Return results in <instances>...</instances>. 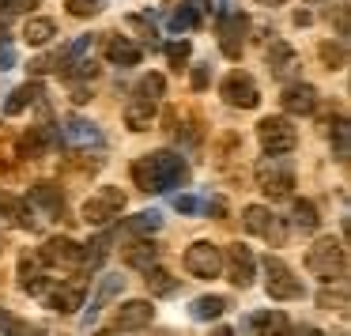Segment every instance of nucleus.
<instances>
[{"label": "nucleus", "instance_id": "09e8293b", "mask_svg": "<svg viewBox=\"0 0 351 336\" xmlns=\"http://www.w3.org/2000/svg\"><path fill=\"white\" fill-rule=\"evenodd\" d=\"M16 64V53H12V46H4V38H0V72L12 69Z\"/></svg>", "mask_w": 351, "mask_h": 336}, {"label": "nucleus", "instance_id": "2eb2a0df", "mask_svg": "<svg viewBox=\"0 0 351 336\" xmlns=\"http://www.w3.org/2000/svg\"><path fill=\"white\" fill-rule=\"evenodd\" d=\"M42 268H46L42 253H34V250L19 253V287H23L27 295H34V298H42V295H46V287H49V280L42 276Z\"/></svg>", "mask_w": 351, "mask_h": 336}, {"label": "nucleus", "instance_id": "aec40b11", "mask_svg": "<svg viewBox=\"0 0 351 336\" xmlns=\"http://www.w3.org/2000/svg\"><path fill=\"white\" fill-rule=\"evenodd\" d=\"M31 204H38L46 215H57V219H64V193H61V185H53V182H38V185H31Z\"/></svg>", "mask_w": 351, "mask_h": 336}, {"label": "nucleus", "instance_id": "8fccbe9b", "mask_svg": "<svg viewBox=\"0 0 351 336\" xmlns=\"http://www.w3.org/2000/svg\"><path fill=\"white\" fill-rule=\"evenodd\" d=\"M336 34H340V38H348V8H336Z\"/></svg>", "mask_w": 351, "mask_h": 336}, {"label": "nucleus", "instance_id": "6ab92c4d", "mask_svg": "<svg viewBox=\"0 0 351 336\" xmlns=\"http://www.w3.org/2000/svg\"><path fill=\"white\" fill-rule=\"evenodd\" d=\"M265 64H268L272 76L283 80V76H291V72L298 69V53L283 38H272V42H268V49H265Z\"/></svg>", "mask_w": 351, "mask_h": 336}, {"label": "nucleus", "instance_id": "5fc2aeb1", "mask_svg": "<svg viewBox=\"0 0 351 336\" xmlns=\"http://www.w3.org/2000/svg\"><path fill=\"white\" fill-rule=\"evenodd\" d=\"M4 34H8V19H0V38H4Z\"/></svg>", "mask_w": 351, "mask_h": 336}, {"label": "nucleus", "instance_id": "a878e982", "mask_svg": "<svg viewBox=\"0 0 351 336\" xmlns=\"http://www.w3.org/2000/svg\"><path fill=\"white\" fill-rule=\"evenodd\" d=\"M121 261L129 268H140V272H144V268L159 265V245H155V242H132V245H125V250H121Z\"/></svg>", "mask_w": 351, "mask_h": 336}, {"label": "nucleus", "instance_id": "7ed1b4c3", "mask_svg": "<svg viewBox=\"0 0 351 336\" xmlns=\"http://www.w3.org/2000/svg\"><path fill=\"white\" fill-rule=\"evenodd\" d=\"M306 268L325 283H332V280L340 283L343 276H348V250H343V242L332 235L317 238V242L310 245V253H306Z\"/></svg>", "mask_w": 351, "mask_h": 336}, {"label": "nucleus", "instance_id": "c03bdc74", "mask_svg": "<svg viewBox=\"0 0 351 336\" xmlns=\"http://www.w3.org/2000/svg\"><path fill=\"white\" fill-rule=\"evenodd\" d=\"M0 328H4V333H31V325H27V321H16L8 310H0Z\"/></svg>", "mask_w": 351, "mask_h": 336}, {"label": "nucleus", "instance_id": "f3484780", "mask_svg": "<svg viewBox=\"0 0 351 336\" xmlns=\"http://www.w3.org/2000/svg\"><path fill=\"white\" fill-rule=\"evenodd\" d=\"M121 291H125V280H121V276H102V280H99V291H95V298H91V306H87L84 321H80V328H91L95 321H99V313L106 310V306L114 302Z\"/></svg>", "mask_w": 351, "mask_h": 336}, {"label": "nucleus", "instance_id": "de8ad7c7", "mask_svg": "<svg viewBox=\"0 0 351 336\" xmlns=\"http://www.w3.org/2000/svg\"><path fill=\"white\" fill-rule=\"evenodd\" d=\"M0 8L8 12V16H16V12H27V8H34V0H0Z\"/></svg>", "mask_w": 351, "mask_h": 336}, {"label": "nucleus", "instance_id": "3c124183", "mask_svg": "<svg viewBox=\"0 0 351 336\" xmlns=\"http://www.w3.org/2000/svg\"><path fill=\"white\" fill-rule=\"evenodd\" d=\"M72 102H80V106H84V102H91V91H87L84 84H76V87H72Z\"/></svg>", "mask_w": 351, "mask_h": 336}, {"label": "nucleus", "instance_id": "7c9ffc66", "mask_svg": "<svg viewBox=\"0 0 351 336\" xmlns=\"http://www.w3.org/2000/svg\"><path fill=\"white\" fill-rule=\"evenodd\" d=\"M291 223H295L298 230H306V235L317 230V223H321L317 204H313V200H295V204H291Z\"/></svg>", "mask_w": 351, "mask_h": 336}, {"label": "nucleus", "instance_id": "a19ab883", "mask_svg": "<svg viewBox=\"0 0 351 336\" xmlns=\"http://www.w3.org/2000/svg\"><path fill=\"white\" fill-rule=\"evenodd\" d=\"M64 8H69L76 19H91V16L102 12V0H64Z\"/></svg>", "mask_w": 351, "mask_h": 336}, {"label": "nucleus", "instance_id": "0eeeda50", "mask_svg": "<svg viewBox=\"0 0 351 336\" xmlns=\"http://www.w3.org/2000/svg\"><path fill=\"white\" fill-rule=\"evenodd\" d=\"M265 276H268L265 291H268V298H272V302H291V298L302 295V280H298V276L291 272L280 257H272V253L265 257Z\"/></svg>", "mask_w": 351, "mask_h": 336}, {"label": "nucleus", "instance_id": "79ce46f5", "mask_svg": "<svg viewBox=\"0 0 351 336\" xmlns=\"http://www.w3.org/2000/svg\"><path fill=\"white\" fill-rule=\"evenodd\" d=\"M16 159H23V155H19V147L12 144V140H0V167L12 170V167H16Z\"/></svg>", "mask_w": 351, "mask_h": 336}, {"label": "nucleus", "instance_id": "20e7f679", "mask_svg": "<svg viewBox=\"0 0 351 336\" xmlns=\"http://www.w3.org/2000/svg\"><path fill=\"white\" fill-rule=\"evenodd\" d=\"M253 178H257V189L272 200L291 197V189H295V170H291V163L280 159V155H265V159L257 163V170H253Z\"/></svg>", "mask_w": 351, "mask_h": 336}, {"label": "nucleus", "instance_id": "dca6fc26", "mask_svg": "<svg viewBox=\"0 0 351 336\" xmlns=\"http://www.w3.org/2000/svg\"><path fill=\"white\" fill-rule=\"evenodd\" d=\"M280 102H283L287 114L310 117V114H317V87H313V84H287V87H283V95H280Z\"/></svg>", "mask_w": 351, "mask_h": 336}, {"label": "nucleus", "instance_id": "603ef678", "mask_svg": "<svg viewBox=\"0 0 351 336\" xmlns=\"http://www.w3.org/2000/svg\"><path fill=\"white\" fill-rule=\"evenodd\" d=\"M295 23H298V27H310L313 16H310V12H295Z\"/></svg>", "mask_w": 351, "mask_h": 336}, {"label": "nucleus", "instance_id": "c85d7f7f", "mask_svg": "<svg viewBox=\"0 0 351 336\" xmlns=\"http://www.w3.org/2000/svg\"><path fill=\"white\" fill-rule=\"evenodd\" d=\"M53 34H57V23L53 19H27V27H23V42L27 46H49L53 42Z\"/></svg>", "mask_w": 351, "mask_h": 336}, {"label": "nucleus", "instance_id": "b1692460", "mask_svg": "<svg viewBox=\"0 0 351 336\" xmlns=\"http://www.w3.org/2000/svg\"><path fill=\"white\" fill-rule=\"evenodd\" d=\"M64 140L69 144H76V147H99L102 144V132H99V125L95 121H84V117H69L64 121Z\"/></svg>", "mask_w": 351, "mask_h": 336}, {"label": "nucleus", "instance_id": "c756f323", "mask_svg": "<svg viewBox=\"0 0 351 336\" xmlns=\"http://www.w3.org/2000/svg\"><path fill=\"white\" fill-rule=\"evenodd\" d=\"M227 306H230V302H227L223 295H200L197 302L189 306V313H193L197 321H215L223 310H227Z\"/></svg>", "mask_w": 351, "mask_h": 336}, {"label": "nucleus", "instance_id": "ea45409f", "mask_svg": "<svg viewBox=\"0 0 351 336\" xmlns=\"http://www.w3.org/2000/svg\"><path fill=\"white\" fill-rule=\"evenodd\" d=\"M162 227V215L159 212H136L129 219V230H136V235H152V230Z\"/></svg>", "mask_w": 351, "mask_h": 336}, {"label": "nucleus", "instance_id": "bb28decb", "mask_svg": "<svg viewBox=\"0 0 351 336\" xmlns=\"http://www.w3.org/2000/svg\"><path fill=\"white\" fill-rule=\"evenodd\" d=\"M42 99H46L42 84H23V87H16V91L8 95V102H4V114L16 117V114H23L27 106H34V102H42Z\"/></svg>", "mask_w": 351, "mask_h": 336}, {"label": "nucleus", "instance_id": "f704fd0d", "mask_svg": "<svg viewBox=\"0 0 351 336\" xmlns=\"http://www.w3.org/2000/svg\"><path fill=\"white\" fill-rule=\"evenodd\" d=\"M234 155H242V136H238V132H223L219 144H215V163H219V167H227Z\"/></svg>", "mask_w": 351, "mask_h": 336}, {"label": "nucleus", "instance_id": "393cba45", "mask_svg": "<svg viewBox=\"0 0 351 336\" xmlns=\"http://www.w3.org/2000/svg\"><path fill=\"white\" fill-rule=\"evenodd\" d=\"M0 212L8 215L16 227H23V230H34L38 227V219H34V208L27 204V200H19V197H8V193H0Z\"/></svg>", "mask_w": 351, "mask_h": 336}, {"label": "nucleus", "instance_id": "9b49d317", "mask_svg": "<svg viewBox=\"0 0 351 336\" xmlns=\"http://www.w3.org/2000/svg\"><path fill=\"white\" fill-rule=\"evenodd\" d=\"M219 95H223L227 106H238V110H253L261 102L257 80H253L250 72H230V76L219 84Z\"/></svg>", "mask_w": 351, "mask_h": 336}, {"label": "nucleus", "instance_id": "f03ea898", "mask_svg": "<svg viewBox=\"0 0 351 336\" xmlns=\"http://www.w3.org/2000/svg\"><path fill=\"white\" fill-rule=\"evenodd\" d=\"M162 91H167V80H162L159 72H147V76L132 87V99H129V106H125V125H129L132 132L152 129L155 114H159V102H162Z\"/></svg>", "mask_w": 351, "mask_h": 336}, {"label": "nucleus", "instance_id": "1a4fd4ad", "mask_svg": "<svg viewBox=\"0 0 351 336\" xmlns=\"http://www.w3.org/2000/svg\"><path fill=\"white\" fill-rule=\"evenodd\" d=\"M185 272L197 280H215L223 272V250L212 242H193L185 250Z\"/></svg>", "mask_w": 351, "mask_h": 336}, {"label": "nucleus", "instance_id": "cd10ccee", "mask_svg": "<svg viewBox=\"0 0 351 336\" xmlns=\"http://www.w3.org/2000/svg\"><path fill=\"white\" fill-rule=\"evenodd\" d=\"M144 283H147V291H152L155 298H170V295H178V287H182V280H174V276H170L167 268H159V265L144 268Z\"/></svg>", "mask_w": 351, "mask_h": 336}, {"label": "nucleus", "instance_id": "864d4df0", "mask_svg": "<svg viewBox=\"0 0 351 336\" xmlns=\"http://www.w3.org/2000/svg\"><path fill=\"white\" fill-rule=\"evenodd\" d=\"M257 4H265V8H280L283 0H257Z\"/></svg>", "mask_w": 351, "mask_h": 336}, {"label": "nucleus", "instance_id": "412c9836", "mask_svg": "<svg viewBox=\"0 0 351 336\" xmlns=\"http://www.w3.org/2000/svg\"><path fill=\"white\" fill-rule=\"evenodd\" d=\"M106 57L121 69H132V64L144 61V49L136 46L132 38H121V34H106Z\"/></svg>", "mask_w": 351, "mask_h": 336}, {"label": "nucleus", "instance_id": "4c0bfd02", "mask_svg": "<svg viewBox=\"0 0 351 336\" xmlns=\"http://www.w3.org/2000/svg\"><path fill=\"white\" fill-rule=\"evenodd\" d=\"M189 57H193V46H189V42H170V46H167V61H170V69H174V72H182L185 69V64H189Z\"/></svg>", "mask_w": 351, "mask_h": 336}, {"label": "nucleus", "instance_id": "49530a36", "mask_svg": "<svg viewBox=\"0 0 351 336\" xmlns=\"http://www.w3.org/2000/svg\"><path fill=\"white\" fill-rule=\"evenodd\" d=\"M174 208L182 215H193V212H200V200L197 197H174Z\"/></svg>", "mask_w": 351, "mask_h": 336}, {"label": "nucleus", "instance_id": "f257e3e1", "mask_svg": "<svg viewBox=\"0 0 351 336\" xmlns=\"http://www.w3.org/2000/svg\"><path fill=\"white\" fill-rule=\"evenodd\" d=\"M132 182L140 193H170L189 182V167L174 152H152L132 163Z\"/></svg>", "mask_w": 351, "mask_h": 336}, {"label": "nucleus", "instance_id": "39448f33", "mask_svg": "<svg viewBox=\"0 0 351 336\" xmlns=\"http://www.w3.org/2000/svg\"><path fill=\"white\" fill-rule=\"evenodd\" d=\"M125 212V189H117V185H106V189L91 193L84 204V223L87 227H106L110 219H117V215Z\"/></svg>", "mask_w": 351, "mask_h": 336}, {"label": "nucleus", "instance_id": "a18cd8bd", "mask_svg": "<svg viewBox=\"0 0 351 336\" xmlns=\"http://www.w3.org/2000/svg\"><path fill=\"white\" fill-rule=\"evenodd\" d=\"M31 72L34 76H42V72H57V53H46V57H38V61H31Z\"/></svg>", "mask_w": 351, "mask_h": 336}, {"label": "nucleus", "instance_id": "a211bd4d", "mask_svg": "<svg viewBox=\"0 0 351 336\" xmlns=\"http://www.w3.org/2000/svg\"><path fill=\"white\" fill-rule=\"evenodd\" d=\"M42 261L46 265H61V268H80L84 265V253H80V245L72 242V238H64V235H57V238H49L46 245H42Z\"/></svg>", "mask_w": 351, "mask_h": 336}, {"label": "nucleus", "instance_id": "e433bc0d", "mask_svg": "<svg viewBox=\"0 0 351 336\" xmlns=\"http://www.w3.org/2000/svg\"><path fill=\"white\" fill-rule=\"evenodd\" d=\"M348 140H351V129H348V117H336V125H332V147H336V159L340 163H348Z\"/></svg>", "mask_w": 351, "mask_h": 336}, {"label": "nucleus", "instance_id": "473e14b6", "mask_svg": "<svg viewBox=\"0 0 351 336\" xmlns=\"http://www.w3.org/2000/svg\"><path fill=\"white\" fill-rule=\"evenodd\" d=\"M110 242H114L110 235H99V238H91L87 245H80V253H84V265H87V268H99L102 261H106V253H110Z\"/></svg>", "mask_w": 351, "mask_h": 336}, {"label": "nucleus", "instance_id": "4be33fe9", "mask_svg": "<svg viewBox=\"0 0 351 336\" xmlns=\"http://www.w3.org/2000/svg\"><path fill=\"white\" fill-rule=\"evenodd\" d=\"M53 144H57L53 125H34V129L23 132V140H19V155H27V159H38V155H46Z\"/></svg>", "mask_w": 351, "mask_h": 336}, {"label": "nucleus", "instance_id": "72a5a7b5", "mask_svg": "<svg viewBox=\"0 0 351 336\" xmlns=\"http://www.w3.org/2000/svg\"><path fill=\"white\" fill-rule=\"evenodd\" d=\"M317 57H321V64H325L328 72H336V69L348 64V49H343V42H321Z\"/></svg>", "mask_w": 351, "mask_h": 336}, {"label": "nucleus", "instance_id": "9d476101", "mask_svg": "<svg viewBox=\"0 0 351 336\" xmlns=\"http://www.w3.org/2000/svg\"><path fill=\"white\" fill-rule=\"evenodd\" d=\"M245 34H250V16H242V12H223L219 16V49H223V57L238 61L242 49H245Z\"/></svg>", "mask_w": 351, "mask_h": 336}, {"label": "nucleus", "instance_id": "37998d69", "mask_svg": "<svg viewBox=\"0 0 351 336\" xmlns=\"http://www.w3.org/2000/svg\"><path fill=\"white\" fill-rule=\"evenodd\" d=\"M208 84H212V64H197L193 69V91H208Z\"/></svg>", "mask_w": 351, "mask_h": 336}, {"label": "nucleus", "instance_id": "f8f14e48", "mask_svg": "<svg viewBox=\"0 0 351 336\" xmlns=\"http://www.w3.org/2000/svg\"><path fill=\"white\" fill-rule=\"evenodd\" d=\"M223 268H227V280L234 283V287L245 291L253 283V272H257V257H253L250 245L234 242V245H227V250H223Z\"/></svg>", "mask_w": 351, "mask_h": 336}, {"label": "nucleus", "instance_id": "6e6552de", "mask_svg": "<svg viewBox=\"0 0 351 336\" xmlns=\"http://www.w3.org/2000/svg\"><path fill=\"white\" fill-rule=\"evenodd\" d=\"M84 291H87L84 276H72V280H49L42 302H46L49 310H57V313H72V310H80V302H84Z\"/></svg>", "mask_w": 351, "mask_h": 336}, {"label": "nucleus", "instance_id": "2f4dec72", "mask_svg": "<svg viewBox=\"0 0 351 336\" xmlns=\"http://www.w3.org/2000/svg\"><path fill=\"white\" fill-rule=\"evenodd\" d=\"M245 328H253V333H272V328H287V321H283L280 310H257L245 317Z\"/></svg>", "mask_w": 351, "mask_h": 336}, {"label": "nucleus", "instance_id": "c9c22d12", "mask_svg": "<svg viewBox=\"0 0 351 336\" xmlns=\"http://www.w3.org/2000/svg\"><path fill=\"white\" fill-rule=\"evenodd\" d=\"M317 306H321V310H336V313H348V287H343V283H340V287H336V291H321V295H317Z\"/></svg>", "mask_w": 351, "mask_h": 336}, {"label": "nucleus", "instance_id": "4468645a", "mask_svg": "<svg viewBox=\"0 0 351 336\" xmlns=\"http://www.w3.org/2000/svg\"><path fill=\"white\" fill-rule=\"evenodd\" d=\"M155 317V306L144 302V298H132V302H125L121 310L114 313V321H110V333H136V328H147Z\"/></svg>", "mask_w": 351, "mask_h": 336}, {"label": "nucleus", "instance_id": "423d86ee", "mask_svg": "<svg viewBox=\"0 0 351 336\" xmlns=\"http://www.w3.org/2000/svg\"><path fill=\"white\" fill-rule=\"evenodd\" d=\"M257 140H261V147H265V155H287V152H295V144H298V129L287 117H261Z\"/></svg>", "mask_w": 351, "mask_h": 336}, {"label": "nucleus", "instance_id": "58836bf2", "mask_svg": "<svg viewBox=\"0 0 351 336\" xmlns=\"http://www.w3.org/2000/svg\"><path fill=\"white\" fill-rule=\"evenodd\" d=\"M129 31H136L140 38H144L147 46H152V49L159 46V31H155V23H152L147 16H129Z\"/></svg>", "mask_w": 351, "mask_h": 336}, {"label": "nucleus", "instance_id": "5701e85b", "mask_svg": "<svg viewBox=\"0 0 351 336\" xmlns=\"http://www.w3.org/2000/svg\"><path fill=\"white\" fill-rule=\"evenodd\" d=\"M208 12H212V0H185L182 8L170 16V27H174V31H193V27L204 23Z\"/></svg>", "mask_w": 351, "mask_h": 336}, {"label": "nucleus", "instance_id": "ddd939ff", "mask_svg": "<svg viewBox=\"0 0 351 336\" xmlns=\"http://www.w3.org/2000/svg\"><path fill=\"white\" fill-rule=\"evenodd\" d=\"M242 227L250 230V235H261L265 242H272V245H283V238H287L283 223L276 219L268 208H261V204H250V208L242 212Z\"/></svg>", "mask_w": 351, "mask_h": 336}]
</instances>
